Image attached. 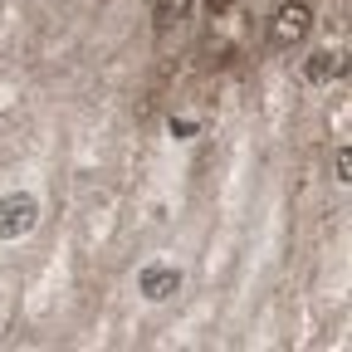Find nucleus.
Returning <instances> with one entry per match:
<instances>
[{"mask_svg":"<svg viewBox=\"0 0 352 352\" xmlns=\"http://www.w3.org/2000/svg\"><path fill=\"white\" fill-rule=\"evenodd\" d=\"M308 25H314V10H308L303 0H289V6H279V10H274L270 44H274V50H294V44L308 34Z\"/></svg>","mask_w":352,"mask_h":352,"instance_id":"f257e3e1","label":"nucleus"},{"mask_svg":"<svg viewBox=\"0 0 352 352\" xmlns=\"http://www.w3.org/2000/svg\"><path fill=\"white\" fill-rule=\"evenodd\" d=\"M34 220H39L34 196H25V191L0 196V240H20V235H30V230H34Z\"/></svg>","mask_w":352,"mask_h":352,"instance_id":"f03ea898","label":"nucleus"},{"mask_svg":"<svg viewBox=\"0 0 352 352\" xmlns=\"http://www.w3.org/2000/svg\"><path fill=\"white\" fill-rule=\"evenodd\" d=\"M138 284H142V294L152 303H162V298H171L176 289H182V274H176L171 264H147V270L138 274Z\"/></svg>","mask_w":352,"mask_h":352,"instance_id":"7ed1b4c3","label":"nucleus"},{"mask_svg":"<svg viewBox=\"0 0 352 352\" xmlns=\"http://www.w3.org/2000/svg\"><path fill=\"white\" fill-rule=\"evenodd\" d=\"M191 15V0H157L152 6V20H157V30H171V25H182Z\"/></svg>","mask_w":352,"mask_h":352,"instance_id":"20e7f679","label":"nucleus"},{"mask_svg":"<svg viewBox=\"0 0 352 352\" xmlns=\"http://www.w3.org/2000/svg\"><path fill=\"white\" fill-rule=\"evenodd\" d=\"M333 74H342V59L333 50H318L314 59H308V78H314V83H328Z\"/></svg>","mask_w":352,"mask_h":352,"instance_id":"39448f33","label":"nucleus"},{"mask_svg":"<svg viewBox=\"0 0 352 352\" xmlns=\"http://www.w3.org/2000/svg\"><path fill=\"white\" fill-rule=\"evenodd\" d=\"M230 6H235V0H206V10H210V15H226Z\"/></svg>","mask_w":352,"mask_h":352,"instance_id":"423d86ee","label":"nucleus"}]
</instances>
